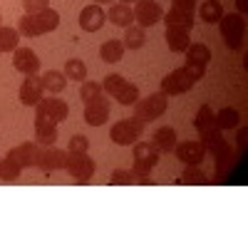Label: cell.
<instances>
[{"label":"cell","instance_id":"b9f144b4","mask_svg":"<svg viewBox=\"0 0 248 248\" xmlns=\"http://www.w3.org/2000/svg\"><path fill=\"white\" fill-rule=\"evenodd\" d=\"M171 8H179V10H186V13H196L199 0H171Z\"/></svg>","mask_w":248,"mask_h":248},{"label":"cell","instance_id":"e575fe53","mask_svg":"<svg viewBox=\"0 0 248 248\" xmlns=\"http://www.w3.org/2000/svg\"><path fill=\"white\" fill-rule=\"evenodd\" d=\"M176 181L181 186H199V184H206V174L201 171V167H186Z\"/></svg>","mask_w":248,"mask_h":248},{"label":"cell","instance_id":"7402d4cb","mask_svg":"<svg viewBox=\"0 0 248 248\" xmlns=\"http://www.w3.org/2000/svg\"><path fill=\"white\" fill-rule=\"evenodd\" d=\"M161 23L164 25H176V28H184V30H191L194 23H196V13H186V10L171 8L169 13H164Z\"/></svg>","mask_w":248,"mask_h":248},{"label":"cell","instance_id":"7a4b0ae2","mask_svg":"<svg viewBox=\"0 0 248 248\" xmlns=\"http://www.w3.org/2000/svg\"><path fill=\"white\" fill-rule=\"evenodd\" d=\"M218 28H221V37H223V43L229 50L238 52L243 50V40H246V20L243 15L236 10V13H229L218 20Z\"/></svg>","mask_w":248,"mask_h":248},{"label":"cell","instance_id":"4fadbf2b","mask_svg":"<svg viewBox=\"0 0 248 248\" xmlns=\"http://www.w3.org/2000/svg\"><path fill=\"white\" fill-rule=\"evenodd\" d=\"M13 67L17 72H23L25 77L28 75H37L40 72V57L32 47H17L13 52Z\"/></svg>","mask_w":248,"mask_h":248},{"label":"cell","instance_id":"484cf974","mask_svg":"<svg viewBox=\"0 0 248 248\" xmlns=\"http://www.w3.org/2000/svg\"><path fill=\"white\" fill-rule=\"evenodd\" d=\"M127 32H124V50H141L144 43H147V32H144V28L139 25H129V28H124Z\"/></svg>","mask_w":248,"mask_h":248},{"label":"cell","instance_id":"4dcf8cb0","mask_svg":"<svg viewBox=\"0 0 248 248\" xmlns=\"http://www.w3.org/2000/svg\"><path fill=\"white\" fill-rule=\"evenodd\" d=\"M20 171H23V167H20L17 161H13L10 156L0 159V181H17L20 179Z\"/></svg>","mask_w":248,"mask_h":248},{"label":"cell","instance_id":"8d00e7d4","mask_svg":"<svg viewBox=\"0 0 248 248\" xmlns=\"http://www.w3.org/2000/svg\"><path fill=\"white\" fill-rule=\"evenodd\" d=\"M221 141H223V134H221V129H218V127H211V129L201 132V144H203L206 154H211Z\"/></svg>","mask_w":248,"mask_h":248},{"label":"cell","instance_id":"30bf717a","mask_svg":"<svg viewBox=\"0 0 248 248\" xmlns=\"http://www.w3.org/2000/svg\"><path fill=\"white\" fill-rule=\"evenodd\" d=\"M35 141L40 147H52L57 141V122L43 112H35Z\"/></svg>","mask_w":248,"mask_h":248},{"label":"cell","instance_id":"3957f363","mask_svg":"<svg viewBox=\"0 0 248 248\" xmlns=\"http://www.w3.org/2000/svg\"><path fill=\"white\" fill-rule=\"evenodd\" d=\"M67 174L77 181V184H90L94 176L97 164L87 152H67V164H65Z\"/></svg>","mask_w":248,"mask_h":248},{"label":"cell","instance_id":"f1b7e54d","mask_svg":"<svg viewBox=\"0 0 248 248\" xmlns=\"http://www.w3.org/2000/svg\"><path fill=\"white\" fill-rule=\"evenodd\" d=\"M186 62H199V65H209L211 62V50L203 43H191L186 47Z\"/></svg>","mask_w":248,"mask_h":248},{"label":"cell","instance_id":"f35d334b","mask_svg":"<svg viewBox=\"0 0 248 248\" xmlns=\"http://www.w3.org/2000/svg\"><path fill=\"white\" fill-rule=\"evenodd\" d=\"M87 149H90V139H87L85 134H75V137L70 139L67 152H87Z\"/></svg>","mask_w":248,"mask_h":248},{"label":"cell","instance_id":"f6af8a7d","mask_svg":"<svg viewBox=\"0 0 248 248\" xmlns=\"http://www.w3.org/2000/svg\"><path fill=\"white\" fill-rule=\"evenodd\" d=\"M119 3H127L129 5V3H137V0H119Z\"/></svg>","mask_w":248,"mask_h":248},{"label":"cell","instance_id":"603a6c76","mask_svg":"<svg viewBox=\"0 0 248 248\" xmlns=\"http://www.w3.org/2000/svg\"><path fill=\"white\" fill-rule=\"evenodd\" d=\"M112 186H129V184H154L152 176H137L132 169H114L109 176Z\"/></svg>","mask_w":248,"mask_h":248},{"label":"cell","instance_id":"74e56055","mask_svg":"<svg viewBox=\"0 0 248 248\" xmlns=\"http://www.w3.org/2000/svg\"><path fill=\"white\" fill-rule=\"evenodd\" d=\"M117 102H119V105H124V107H132L134 105V102L139 99V87L134 85V82H129V85L127 87H124L117 97H114Z\"/></svg>","mask_w":248,"mask_h":248},{"label":"cell","instance_id":"5bb4252c","mask_svg":"<svg viewBox=\"0 0 248 248\" xmlns=\"http://www.w3.org/2000/svg\"><path fill=\"white\" fill-rule=\"evenodd\" d=\"M20 102H23L25 107H35L40 99L45 97V90H43V82H40L37 75H28L23 79V85H20V92H17Z\"/></svg>","mask_w":248,"mask_h":248},{"label":"cell","instance_id":"bcb514c9","mask_svg":"<svg viewBox=\"0 0 248 248\" xmlns=\"http://www.w3.org/2000/svg\"><path fill=\"white\" fill-rule=\"evenodd\" d=\"M0 25H3V15H0Z\"/></svg>","mask_w":248,"mask_h":248},{"label":"cell","instance_id":"2e32d148","mask_svg":"<svg viewBox=\"0 0 248 248\" xmlns=\"http://www.w3.org/2000/svg\"><path fill=\"white\" fill-rule=\"evenodd\" d=\"M109 109H112V102L107 97H99L97 102L85 105V122L90 127H102L109 119Z\"/></svg>","mask_w":248,"mask_h":248},{"label":"cell","instance_id":"9a60e30c","mask_svg":"<svg viewBox=\"0 0 248 248\" xmlns=\"http://www.w3.org/2000/svg\"><path fill=\"white\" fill-rule=\"evenodd\" d=\"M105 23H107V13L102 10V5L92 3L87 8H82V13H79V28L85 32H97V30L105 28Z\"/></svg>","mask_w":248,"mask_h":248},{"label":"cell","instance_id":"7c38bea8","mask_svg":"<svg viewBox=\"0 0 248 248\" xmlns=\"http://www.w3.org/2000/svg\"><path fill=\"white\" fill-rule=\"evenodd\" d=\"M35 112H43V114H47L50 119H55L57 124H62L67 119V114H70V107H67V102L65 99H60L57 94H50V97H43L35 105Z\"/></svg>","mask_w":248,"mask_h":248},{"label":"cell","instance_id":"ac0fdd59","mask_svg":"<svg viewBox=\"0 0 248 248\" xmlns=\"http://www.w3.org/2000/svg\"><path fill=\"white\" fill-rule=\"evenodd\" d=\"M176 129L174 127H159L152 137V144H154V149L159 154H171L174 147H176Z\"/></svg>","mask_w":248,"mask_h":248},{"label":"cell","instance_id":"7bdbcfd3","mask_svg":"<svg viewBox=\"0 0 248 248\" xmlns=\"http://www.w3.org/2000/svg\"><path fill=\"white\" fill-rule=\"evenodd\" d=\"M236 8H238V10H241V15H243V13L248 10V5H246V0H236Z\"/></svg>","mask_w":248,"mask_h":248},{"label":"cell","instance_id":"6da1fadb","mask_svg":"<svg viewBox=\"0 0 248 248\" xmlns=\"http://www.w3.org/2000/svg\"><path fill=\"white\" fill-rule=\"evenodd\" d=\"M57 25H60V13L52 8H45L40 13H25L17 23V32L23 37H40L57 30Z\"/></svg>","mask_w":248,"mask_h":248},{"label":"cell","instance_id":"9c48e42d","mask_svg":"<svg viewBox=\"0 0 248 248\" xmlns=\"http://www.w3.org/2000/svg\"><path fill=\"white\" fill-rule=\"evenodd\" d=\"M65 164H67V149H57L55 144H52V147H40V156L35 161L37 169H43V171H60V169H65Z\"/></svg>","mask_w":248,"mask_h":248},{"label":"cell","instance_id":"83f0119b","mask_svg":"<svg viewBox=\"0 0 248 248\" xmlns=\"http://www.w3.org/2000/svg\"><path fill=\"white\" fill-rule=\"evenodd\" d=\"M20 43V32L17 28H8L0 25V52H15Z\"/></svg>","mask_w":248,"mask_h":248},{"label":"cell","instance_id":"f546056e","mask_svg":"<svg viewBox=\"0 0 248 248\" xmlns=\"http://www.w3.org/2000/svg\"><path fill=\"white\" fill-rule=\"evenodd\" d=\"M65 77L67 79H72V82H85L87 79V65L82 62L79 57H72V60H67L65 62Z\"/></svg>","mask_w":248,"mask_h":248},{"label":"cell","instance_id":"4316f807","mask_svg":"<svg viewBox=\"0 0 248 248\" xmlns=\"http://www.w3.org/2000/svg\"><path fill=\"white\" fill-rule=\"evenodd\" d=\"M238 122H241V114H238V109H233V107H226V109H218V114H214V124L223 132V129H233V127H238Z\"/></svg>","mask_w":248,"mask_h":248},{"label":"cell","instance_id":"5b68a950","mask_svg":"<svg viewBox=\"0 0 248 248\" xmlns=\"http://www.w3.org/2000/svg\"><path fill=\"white\" fill-rule=\"evenodd\" d=\"M144 134V122L132 117V119H119L114 127L109 129V139L119 147H129V144L139 141V137Z\"/></svg>","mask_w":248,"mask_h":248},{"label":"cell","instance_id":"d6986e66","mask_svg":"<svg viewBox=\"0 0 248 248\" xmlns=\"http://www.w3.org/2000/svg\"><path fill=\"white\" fill-rule=\"evenodd\" d=\"M164 37H167V47H169L171 52H186V47L191 45L189 30L176 28V25H167V32H164Z\"/></svg>","mask_w":248,"mask_h":248},{"label":"cell","instance_id":"d6a6232c","mask_svg":"<svg viewBox=\"0 0 248 248\" xmlns=\"http://www.w3.org/2000/svg\"><path fill=\"white\" fill-rule=\"evenodd\" d=\"M127 85H129L127 77H122V75H107L105 82H102V90H105V94H109V97H117Z\"/></svg>","mask_w":248,"mask_h":248},{"label":"cell","instance_id":"d590c367","mask_svg":"<svg viewBox=\"0 0 248 248\" xmlns=\"http://www.w3.org/2000/svg\"><path fill=\"white\" fill-rule=\"evenodd\" d=\"M194 127L199 129V134L206 132V129H211V127H216V124H214V109L209 105H201V109L194 117Z\"/></svg>","mask_w":248,"mask_h":248},{"label":"cell","instance_id":"d4e9b609","mask_svg":"<svg viewBox=\"0 0 248 248\" xmlns=\"http://www.w3.org/2000/svg\"><path fill=\"white\" fill-rule=\"evenodd\" d=\"M122 55H124V43H122V40H114V37L112 40H105L102 47H99V57L105 60V62H109V65L119 62Z\"/></svg>","mask_w":248,"mask_h":248},{"label":"cell","instance_id":"ba28073f","mask_svg":"<svg viewBox=\"0 0 248 248\" xmlns=\"http://www.w3.org/2000/svg\"><path fill=\"white\" fill-rule=\"evenodd\" d=\"M132 10H134V20L139 28H152L164 17V10L156 0H137V5Z\"/></svg>","mask_w":248,"mask_h":248},{"label":"cell","instance_id":"44dd1931","mask_svg":"<svg viewBox=\"0 0 248 248\" xmlns=\"http://www.w3.org/2000/svg\"><path fill=\"white\" fill-rule=\"evenodd\" d=\"M107 20L114 23L117 28H129V25H134V10L127 3H114L107 10Z\"/></svg>","mask_w":248,"mask_h":248},{"label":"cell","instance_id":"836d02e7","mask_svg":"<svg viewBox=\"0 0 248 248\" xmlns=\"http://www.w3.org/2000/svg\"><path fill=\"white\" fill-rule=\"evenodd\" d=\"M211 156L216 159V171H223V169H226V164H229V161L233 159V149H231V144L223 139V141L218 144V147L211 152Z\"/></svg>","mask_w":248,"mask_h":248},{"label":"cell","instance_id":"277c9868","mask_svg":"<svg viewBox=\"0 0 248 248\" xmlns=\"http://www.w3.org/2000/svg\"><path fill=\"white\" fill-rule=\"evenodd\" d=\"M134 117L141 119V122H152V119H159L164 112H167L169 107V97L164 94V92H154L149 97H144V99H137L134 102Z\"/></svg>","mask_w":248,"mask_h":248},{"label":"cell","instance_id":"52a82bcc","mask_svg":"<svg viewBox=\"0 0 248 248\" xmlns=\"http://www.w3.org/2000/svg\"><path fill=\"white\" fill-rule=\"evenodd\" d=\"M194 85H196L194 77L186 72L184 67H179V70L169 72L167 77L161 79V92L167 94V97H176V94H186Z\"/></svg>","mask_w":248,"mask_h":248},{"label":"cell","instance_id":"1f68e13d","mask_svg":"<svg viewBox=\"0 0 248 248\" xmlns=\"http://www.w3.org/2000/svg\"><path fill=\"white\" fill-rule=\"evenodd\" d=\"M79 97H82V102H85V105H90V102H97L99 97H105V90H102L99 82L85 79V82H82V87H79Z\"/></svg>","mask_w":248,"mask_h":248},{"label":"cell","instance_id":"60d3db41","mask_svg":"<svg viewBox=\"0 0 248 248\" xmlns=\"http://www.w3.org/2000/svg\"><path fill=\"white\" fill-rule=\"evenodd\" d=\"M50 8V0H23V10L25 13H40Z\"/></svg>","mask_w":248,"mask_h":248},{"label":"cell","instance_id":"ffe728a7","mask_svg":"<svg viewBox=\"0 0 248 248\" xmlns=\"http://www.w3.org/2000/svg\"><path fill=\"white\" fill-rule=\"evenodd\" d=\"M40 82H43V90H45V92L60 94V92H65V87H67L70 79L65 77V72H60V70H47V72L40 75Z\"/></svg>","mask_w":248,"mask_h":248},{"label":"cell","instance_id":"8fae6325","mask_svg":"<svg viewBox=\"0 0 248 248\" xmlns=\"http://www.w3.org/2000/svg\"><path fill=\"white\" fill-rule=\"evenodd\" d=\"M174 154H176L179 161L186 164V167H201V161L206 159L203 144H201V141H194V139L176 144V147H174Z\"/></svg>","mask_w":248,"mask_h":248},{"label":"cell","instance_id":"cb8c5ba5","mask_svg":"<svg viewBox=\"0 0 248 248\" xmlns=\"http://www.w3.org/2000/svg\"><path fill=\"white\" fill-rule=\"evenodd\" d=\"M199 17L203 20V23H218V20L223 17V5H221V0H203V3L199 5Z\"/></svg>","mask_w":248,"mask_h":248},{"label":"cell","instance_id":"ee69618b","mask_svg":"<svg viewBox=\"0 0 248 248\" xmlns=\"http://www.w3.org/2000/svg\"><path fill=\"white\" fill-rule=\"evenodd\" d=\"M94 3H97V5H102V3H112V0H94Z\"/></svg>","mask_w":248,"mask_h":248},{"label":"cell","instance_id":"e0dca14e","mask_svg":"<svg viewBox=\"0 0 248 248\" xmlns=\"http://www.w3.org/2000/svg\"><path fill=\"white\" fill-rule=\"evenodd\" d=\"M8 156H10L13 161H17L23 169L35 167V161H37V156H40V144H37V141H23V144H17V147H13V149L8 152Z\"/></svg>","mask_w":248,"mask_h":248},{"label":"cell","instance_id":"8992f818","mask_svg":"<svg viewBox=\"0 0 248 248\" xmlns=\"http://www.w3.org/2000/svg\"><path fill=\"white\" fill-rule=\"evenodd\" d=\"M132 156H134V174L137 176H149L152 174V169L159 164V152L154 149V144L152 141H134V152H132Z\"/></svg>","mask_w":248,"mask_h":248},{"label":"cell","instance_id":"ab89813d","mask_svg":"<svg viewBox=\"0 0 248 248\" xmlns=\"http://www.w3.org/2000/svg\"><path fill=\"white\" fill-rule=\"evenodd\" d=\"M184 70L194 77V82L203 79V75H206V65H199V62H184Z\"/></svg>","mask_w":248,"mask_h":248}]
</instances>
